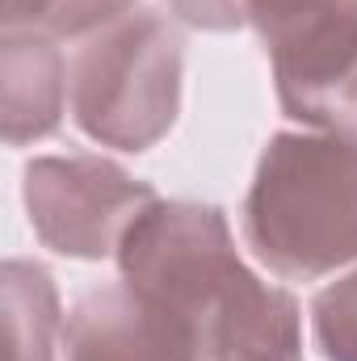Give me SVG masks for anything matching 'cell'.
Segmentation results:
<instances>
[{
    "mask_svg": "<svg viewBox=\"0 0 357 361\" xmlns=\"http://www.w3.org/2000/svg\"><path fill=\"white\" fill-rule=\"evenodd\" d=\"M139 0H4V30H38L55 42L101 34L135 13Z\"/></svg>",
    "mask_w": 357,
    "mask_h": 361,
    "instance_id": "ba28073f",
    "label": "cell"
},
{
    "mask_svg": "<svg viewBox=\"0 0 357 361\" xmlns=\"http://www.w3.org/2000/svg\"><path fill=\"white\" fill-rule=\"evenodd\" d=\"M353 126H357V97H353Z\"/></svg>",
    "mask_w": 357,
    "mask_h": 361,
    "instance_id": "7c38bea8",
    "label": "cell"
},
{
    "mask_svg": "<svg viewBox=\"0 0 357 361\" xmlns=\"http://www.w3.org/2000/svg\"><path fill=\"white\" fill-rule=\"evenodd\" d=\"M59 353L63 361H202L189 324L126 281L76 302Z\"/></svg>",
    "mask_w": 357,
    "mask_h": 361,
    "instance_id": "5b68a950",
    "label": "cell"
},
{
    "mask_svg": "<svg viewBox=\"0 0 357 361\" xmlns=\"http://www.w3.org/2000/svg\"><path fill=\"white\" fill-rule=\"evenodd\" d=\"M181 38L156 13H131L126 21L92 34L72 63L68 105L76 126L101 147L147 152L181 114Z\"/></svg>",
    "mask_w": 357,
    "mask_h": 361,
    "instance_id": "3957f363",
    "label": "cell"
},
{
    "mask_svg": "<svg viewBox=\"0 0 357 361\" xmlns=\"http://www.w3.org/2000/svg\"><path fill=\"white\" fill-rule=\"evenodd\" d=\"M169 8L177 13L185 25L193 30H240L244 25V13H240V0H169Z\"/></svg>",
    "mask_w": 357,
    "mask_h": 361,
    "instance_id": "8fae6325",
    "label": "cell"
},
{
    "mask_svg": "<svg viewBox=\"0 0 357 361\" xmlns=\"http://www.w3.org/2000/svg\"><path fill=\"white\" fill-rule=\"evenodd\" d=\"M21 202L51 252L105 261L118 257L126 227L156 202V189L105 156H38L25 164Z\"/></svg>",
    "mask_w": 357,
    "mask_h": 361,
    "instance_id": "277c9868",
    "label": "cell"
},
{
    "mask_svg": "<svg viewBox=\"0 0 357 361\" xmlns=\"http://www.w3.org/2000/svg\"><path fill=\"white\" fill-rule=\"evenodd\" d=\"M244 240L286 281H315L357 265L353 130L273 135L244 197Z\"/></svg>",
    "mask_w": 357,
    "mask_h": 361,
    "instance_id": "7a4b0ae2",
    "label": "cell"
},
{
    "mask_svg": "<svg viewBox=\"0 0 357 361\" xmlns=\"http://www.w3.org/2000/svg\"><path fill=\"white\" fill-rule=\"evenodd\" d=\"M311 332L324 361H357V265L315 294Z\"/></svg>",
    "mask_w": 357,
    "mask_h": 361,
    "instance_id": "9c48e42d",
    "label": "cell"
},
{
    "mask_svg": "<svg viewBox=\"0 0 357 361\" xmlns=\"http://www.w3.org/2000/svg\"><path fill=\"white\" fill-rule=\"evenodd\" d=\"M0 80H4V143L25 147L59 130L68 101V68L55 38L38 30H4L0 47Z\"/></svg>",
    "mask_w": 357,
    "mask_h": 361,
    "instance_id": "8992f818",
    "label": "cell"
},
{
    "mask_svg": "<svg viewBox=\"0 0 357 361\" xmlns=\"http://www.w3.org/2000/svg\"><path fill=\"white\" fill-rule=\"evenodd\" d=\"M353 0H240L244 25H253L265 38L269 51L294 42L298 34L315 30L320 21H328L332 13H341Z\"/></svg>",
    "mask_w": 357,
    "mask_h": 361,
    "instance_id": "30bf717a",
    "label": "cell"
},
{
    "mask_svg": "<svg viewBox=\"0 0 357 361\" xmlns=\"http://www.w3.org/2000/svg\"><path fill=\"white\" fill-rule=\"evenodd\" d=\"M122 281L198 336L202 361H303V311L231 244L227 214L202 202L156 197L118 244Z\"/></svg>",
    "mask_w": 357,
    "mask_h": 361,
    "instance_id": "6da1fadb",
    "label": "cell"
},
{
    "mask_svg": "<svg viewBox=\"0 0 357 361\" xmlns=\"http://www.w3.org/2000/svg\"><path fill=\"white\" fill-rule=\"evenodd\" d=\"M4 341L8 361H55L63 349V311L55 277L34 261H4Z\"/></svg>",
    "mask_w": 357,
    "mask_h": 361,
    "instance_id": "52a82bcc",
    "label": "cell"
}]
</instances>
